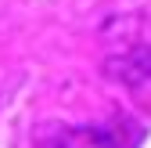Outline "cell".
<instances>
[{
  "label": "cell",
  "mask_w": 151,
  "mask_h": 148,
  "mask_svg": "<svg viewBox=\"0 0 151 148\" xmlns=\"http://www.w3.org/2000/svg\"><path fill=\"white\" fill-rule=\"evenodd\" d=\"M54 148H122L108 130H97V126H79V130L61 134V141Z\"/></svg>",
  "instance_id": "obj_1"
}]
</instances>
